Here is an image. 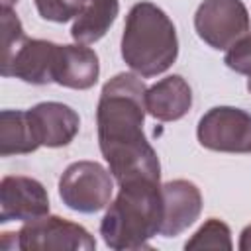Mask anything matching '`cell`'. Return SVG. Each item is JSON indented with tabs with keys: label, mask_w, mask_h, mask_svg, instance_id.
<instances>
[{
	"label": "cell",
	"mask_w": 251,
	"mask_h": 251,
	"mask_svg": "<svg viewBox=\"0 0 251 251\" xmlns=\"http://www.w3.org/2000/svg\"><path fill=\"white\" fill-rule=\"evenodd\" d=\"M39 16L43 20L65 24L80 14L84 8V0H33Z\"/></svg>",
	"instance_id": "cell-18"
},
{
	"label": "cell",
	"mask_w": 251,
	"mask_h": 251,
	"mask_svg": "<svg viewBox=\"0 0 251 251\" xmlns=\"http://www.w3.org/2000/svg\"><path fill=\"white\" fill-rule=\"evenodd\" d=\"M57 43L45 39H25L16 55L2 65V76H16L29 84L53 82Z\"/></svg>",
	"instance_id": "cell-11"
},
{
	"label": "cell",
	"mask_w": 251,
	"mask_h": 251,
	"mask_svg": "<svg viewBox=\"0 0 251 251\" xmlns=\"http://www.w3.org/2000/svg\"><path fill=\"white\" fill-rule=\"evenodd\" d=\"M247 90L251 92V75H249V78H247Z\"/></svg>",
	"instance_id": "cell-22"
},
{
	"label": "cell",
	"mask_w": 251,
	"mask_h": 251,
	"mask_svg": "<svg viewBox=\"0 0 251 251\" xmlns=\"http://www.w3.org/2000/svg\"><path fill=\"white\" fill-rule=\"evenodd\" d=\"M114 176L96 161H76L65 169L59 178V196L63 204L80 214H94L110 204Z\"/></svg>",
	"instance_id": "cell-4"
},
{
	"label": "cell",
	"mask_w": 251,
	"mask_h": 251,
	"mask_svg": "<svg viewBox=\"0 0 251 251\" xmlns=\"http://www.w3.org/2000/svg\"><path fill=\"white\" fill-rule=\"evenodd\" d=\"M147 112L159 122H176L192 106V90L180 75H171L147 88Z\"/></svg>",
	"instance_id": "cell-13"
},
{
	"label": "cell",
	"mask_w": 251,
	"mask_h": 251,
	"mask_svg": "<svg viewBox=\"0 0 251 251\" xmlns=\"http://www.w3.org/2000/svg\"><path fill=\"white\" fill-rule=\"evenodd\" d=\"M224 63L239 75H251V33H247L243 39L227 49Z\"/></svg>",
	"instance_id": "cell-19"
},
{
	"label": "cell",
	"mask_w": 251,
	"mask_h": 251,
	"mask_svg": "<svg viewBox=\"0 0 251 251\" xmlns=\"http://www.w3.org/2000/svg\"><path fill=\"white\" fill-rule=\"evenodd\" d=\"M27 116L39 145L45 147L69 145L80 127L78 114L63 102H39L27 110Z\"/></svg>",
	"instance_id": "cell-10"
},
{
	"label": "cell",
	"mask_w": 251,
	"mask_h": 251,
	"mask_svg": "<svg viewBox=\"0 0 251 251\" xmlns=\"http://www.w3.org/2000/svg\"><path fill=\"white\" fill-rule=\"evenodd\" d=\"M49 214L45 186L31 176H4L0 182V222H31Z\"/></svg>",
	"instance_id": "cell-8"
},
{
	"label": "cell",
	"mask_w": 251,
	"mask_h": 251,
	"mask_svg": "<svg viewBox=\"0 0 251 251\" xmlns=\"http://www.w3.org/2000/svg\"><path fill=\"white\" fill-rule=\"evenodd\" d=\"M25 39L27 37L24 33L18 16L12 12V8H2V51H4L2 65H6L16 55V51L24 45Z\"/></svg>",
	"instance_id": "cell-17"
},
{
	"label": "cell",
	"mask_w": 251,
	"mask_h": 251,
	"mask_svg": "<svg viewBox=\"0 0 251 251\" xmlns=\"http://www.w3.org/2000/svg\"><path fill=\"white\" fill-rule=\"evenodd\" d=\"M186 249H231V231L229 227L218 220L210 218L186 243Z\"/></svg>",
	"instance_id": "cell-16"
},
{
	"label": "cell",
	"mask_w": 251,
	"mask_h": 251,
	"mask_svg": "<svg viewBox=\"0 0 251 251\" xmlns=\"http://www.w3.org/2000/svg\"><path fill=\"white\" fill-rule=\"evenodd\" d=\"M239 249H241V251H251V226H247V227L241 231Z\"/></svg>",
	"instance_id": "cell-20"
},
{
	"label": "cell",
	"mask_w": 251,
	"mask_h": 251,
	"mask_svg": "<svg viewBox=\"0 0 251 251\" xmlns=\"http://www.w3.org/2000/svg\"><path fill=\"white\" fill-rule=\"evenodd\" d=\"M178 57L176 29L171 18L153 2L131 6L122 35V59L139 76L163 75Z\"/></svg>",
	"instance_id": "cell-3"
},
{
	"label": "cell",
	"mask_w": 251,
	"mask_h": 251,
	"mask_svg": "<svg viewBox=\"0 0 251 251\" xmlns=\"http://www.w3.org/2000/svg\"><path fill=\"white\" fill-rule=\"evenodd\" d=\"M98 75H100L98 55L90 47L82 43L57 45L53 82L75 90H86L96 84Z\"/></svg>",
	"instance_id": "cell-12"
},
{
	"label": "cell",
	"mask_w": 251,
	"mask_h": 251,
	"mask_svg": "<svg viewBox=\"0 0 251 251\" xmlns=\"http://www.w3.org/2000/svg\"><path fill=\"white\" fill-rule=\"evenodd\" d=\"M163 194L157 180H135L120 186V194L106 210L100 235L110 249H145L161 231Z\"/></svg>",
	"instance_id": "cell-2"
},
{
	"label": "cell",
	"mask_w": 251,
	"mask_h": 251,
	"mask_svg": "<svg viewBox=\"0 0 251 251\" xmlns=\"http://www.w3.org/2000/svg\"><path fill=\"white\" fill-rule=\"evenodd\" d=\"M163 194V224L159 235L176 237L188 229L202 212V194L190 180L176 178L161 186Z\"/></svg>",
	"instance_id": "cell-9"
},
{
	"label": "cell",
	"mask_w": 251,
	"mask_h": 251,
	"mask_svg": "<svg viewBox=\"0 0 251 251\" xmlns=\"http://www.w3.org/2000/svg\"><path fill=\"white\" fill-rule=\"evenodd\" d=\"M39 145L27 110H2L0 114V155L33 153Z\"/></svg>",
	"instance_id": "cell-15"
},
{
	"label": "cell",
	"mask_w": 251,
	"mask_h": 251,
	"mask_svg": "<svg viewBox=\"0 0 251 251\" xmlns=\"http://www.w3.org/2000/svg\"><path fill=\"white\" fill-rule=\"evenodd\" d=\"M67 249V251H92L96 249V239L86 227L69 222L59 216H41L37 220L25 222L20 231H14V249Z\"/></svg>",
	"instance_id": "cell-6"
},
{
	"label": "cell",
	"mask_w": 251,
	"mask_h": 251,
	"mask_svg": "<svg viewBox=\"0 0 251 251\" xmlns=\"http://www.w3.org/2000/svg\"><path fill=\"white\" fill-rule=\"evenodd\" d=\"M120 12L118 0H86L80 14L75 18L71 37L76 43L90 45L106 35Z\"/></svg>",
	"instance_id": "cell-14"
},
{
	"label": "cell",
	"mask_w": 251,
	"mask_h": 251,
	"mask_svg": "<svg viewBox=\"0 0 251 251\" xmlns=\"http://www.w3.org/2000/svg\"><path fill=\"white\" fill-rule=\"evenodd\" d=\"M202 147L220 153H251V114L233 106L210 108L198 122Z\"/></svg>",
	"instance_id": "cell-7"
},
{
	"label": "cell",
	"mask_w": 251,
	"mask_h": 251,
	"mask_svg": "<svg viewBox=\"0 0 251 251\" xmlns=\"http://www.w3.org/2000/svg\"><path fill=\"white\" fill-rule=\"evenodd\" d=\"M147 88L139 75L120 73L100 92L96 108L98 145L108 171L122 186L135 180L161 178V165L155 149L143 133Z\"/></svg>",
	"instance_id": "cell-1"
},
{
	"label": "cell",
	"mask_w": 251,
	"mask_h": 251,
	"mask_svg": "<svg viewBox=\"0 0 251 251\" xmlns=\"http://www.w3.org/2000/svg\"><path fill=\"white\" fill-rule=\"evenodd\" d=\"M18 0H2V8H12Z\"/></svg>",
	"instance_id": "cell-21"
},
{
	"label": "cell",
	"mask_w": 251,
	"mask_h": 251,
	"mask_svg": "<svg viewBox=\"0 0 251 251\" xmlns=\"http://www.w3.org/2000/svg\"><path fill=\"white\" fill-rule=\"evenodd\" d=\"M198 37L212 49H229L249 33V12L241 0H204L194 14Z\"/></svg>",
	"instance_id": "cell-5"
}]
</instances>
